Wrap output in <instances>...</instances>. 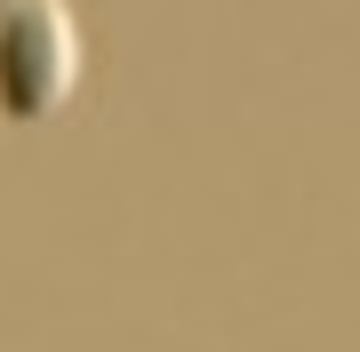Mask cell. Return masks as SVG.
Instances as JSON below:
<instances>
[{"label": "cell", "instance_id": "6da1fadb", "mask_svg": "<svg viewBox=\"0 0 360 352\" xmlns=\"http://www.w3.org/2000/svg\"><path fill=\"white\" fill-rule=\"evenodd\" d=\"M80 89V25L65 0H16L0 16V120L40 129Z\"/></svg>", "mask_w": 360, "mask_h": 352}, {"label": "cell", "instance_id": "7a4b0ae2", "mask_svg": "<svg viewBox=\"0 0 360 352\" xmlns=\"http://www.w3.org/2000/svg\"><path fill=\"white\" fill-rule=\"evenodd\" d=\"M8 8H16V0H0V16H8Z\"/></svg>", "mask_w": 360, "mask_h": 352}]
</instances>
